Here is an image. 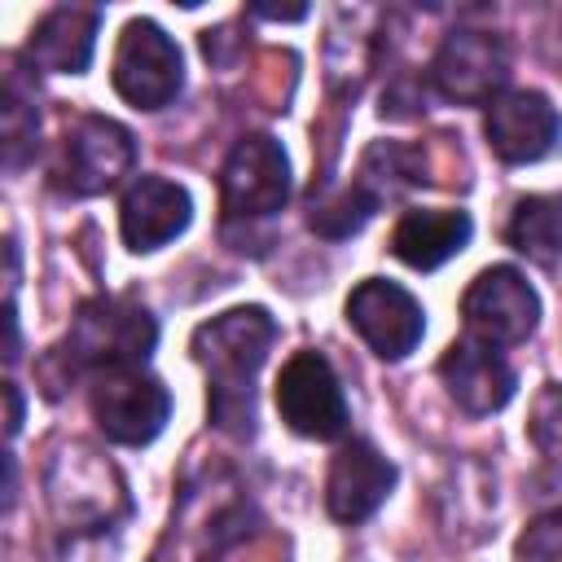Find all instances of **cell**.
<instances>
[{
    "label": "cell",
    "mask_w": 562,
    "mask_h": 562,
    "mask_svg": "<svg viewBox=\"0 0 562 562\" xmlns=\"http://www.w3.org/2000/svg\"><path fill=\"white\" fill-rule=\"evenodd\" d=\"M277 338V321L263 307H228L193 329V356L206 369V408L211 422L233 435H255V378Z\"/></svg>",
    "instance_id": "1"
},
{
    "label": "cell",
    "mask_w": 562,
    "mask_h": 562,
    "mask_svg": "<svg viewBox=\"0 0 562 562\" xmlns=\"http://www.w3.org/2000/svg\"><path fill=\"white\" fill-rule=\"evenodd\" d=\"M514 562H562V509H549L527 522L514 544Z\"/></svg>",
    "instance_id": "22"
},
{
    "label": "cell",
    "mask_w": 562,
    "mask_h": 562,
    "mask_svg": "<svg viewBox=\"0 0 562 562\" xmlns=\"http://www.w3.org/2000/svg\"><path fill=\"white\" fill-rule=\"evenodd\" d=\"M474 224L465 211H448V206H422V211H404L395 233H391V250L400 263L430 272L439 263H448L452 255L465 250Z\"/></svg>",
    "instance_id": "17"
},
{
    "label": "cell",
    "mask_w": 562,
    "mask_h": 562,
    "mask_svg": "<svg viewBox=\"0 0 562 562\" xmlns=\"http://www.w3.org/2000/svg\"><path fill=\"white\" fill-rule=\"evenodd\" d=\"M347 325L382 360H404L422 342V329H426L422 303L404 285L382 281V277H369L347 294Z\"/></svg>",
    "instance_id": "10"
},
{
    "label": "cell",
    "mask_w": 562,
    "mask_h": 562,
    "mask_svg": "<svg viewBox=\"0 0 562 562\" xmlns=\"http://www.w3.org/2000/svg\"><path fill=\"white\" fill-rule=\"evenodd\" d=\"M439 382H443L448 400L470 417L501 413L514 400V369L505 364V356L496 347H487L479 338H461L443 351Z\"/></svg>",
    "instance_id": "13"
},
{
    "label": "cell",
    "mask_w": 562,
    "mask_h": 562,
    "mask_svg": "<svg viewBox=\"0 0 562 562\" xmlns=\"http://www.w3.org/2000/svg\"><path fill=\"white\" fill-rule=\"evenodd\" d=\"M483 132H487V145L505 162H540L558 149L562 119H558V110L544 92L514 88V92H501V97L487 101Z\"/></svg>",
    "instance_id": "11"
},
{
    "label": "cell",
    "mask_w": 562,
    "mask_h": 562,
    "mask_svg": "<svg viewBox=\"0 0 562 562\" xmlns=\"http://www.w3.org/2000/svg\"><path fill=\"white\" fill-rule=\"evenodd\" d=\"M88 400H92V417H97L101 435L114 439V443H127V448H140V443L158 439L167 417H171L167 386L154 373H145L140 364L97 373Z\"/></svg>",
    "instance_id": "4"
},
{
    "label": "cell",
    "mask_w": 562,
    "mask_h": 562,
    "mask_svg": "<svg viewBox=\"0 0 562 562\" xmlns=\"http://www.w3.org/2000/svg\"><path fill=\"white\" fill-rule=\"evenodd\" d=\"M97 26H101V13H97V9L57 4V9H48V13L35 22L31 44H26V57H31L40 70H53V75H79V70H88V61H92Z\"/></svg>",
    "instance_id": "16"
},
{
    "label": "cell",
    "mask_w": 562,
    "mask_h": 562,
    "mask_svg": "<svg viewBox=\"0 0 562 562\" xmlns=\"http://www.w3.org/2000/svg\"><path fill=\"white\" fill-rule=\"evenodd\" d=\"M461 316L479 342L514 347V342L531 338V329L540 321V299L518 268L496 263L470 281V290L461 294Z\"/></svg>",
    "instance_id": "6"
},
{
    "label": "cell",
    "mask_w": 562,
    "mask_h": 562,
    "mask_svg": "<svg viewBox=\"0 0 562 562\" xmlns=\"http://www.w3.org/2000/svg\"><path fill=\"white\" fill-rule=\"evenodd\" d=\"M255 13H259V18H277V22H299V18H307V9H303V4H294V9H272V4H255Z\"/></svg>",
    "instance_id": "23"
},
{
    "label": "cell",
    "mask_w": 562,
    "mask_h": 562,
    "mask_svg": "<svg viewBox=\"0 0 562 562\" xmlns=\"http://www.w3.org/2000/svg\"><path fill=\"white\" fill-rule=\"evenodd\" d=\"M158 342V325L154 316L132 303V299H92L75 312V325L66 334L61 356L70 360V369H127V364H145V356Z\"/></svg>",
    "instance_id": "2"
},
{
    "label": "cell",
    "mask_w": 562,
    "mask_h": 562,
    "mask_svg": "<svg viewBox=\"0 0 562 562\" xmlns=\"http://www.w3.org/2000/svg\"><path fill=\"white\" fill-rule=\"evenodd\" d=\"M48 505L66 527H101L127 509L119 470L83 443H70L48 465Z\"/></svg>",
    "instance_id": "5"
},
{
    "label": "cell",
    "mask_w": 562,
    "mask_h": 562,
    "mask_svg": "<svg viewBox=\"0 0 562 562\" xmlns=\"http://www.w3.org/2000/svg\"><path fill=\"white\" fill-rule=\"evenodd\" d=\"M373 211H378V193L373 189H364L360 180L356 184H347V189H334V193H325L321 202H312V215H307V224H312V233H321V237H351V233H360L369 220H373Z\"/></svg>",
    "instance_id": "19"
},
{
    "label": "cell",
    "mask_w": 562,
    "mask_h": 562,
    "mask_svg": "<svg viewBox=\"0 0 562 562\" xmlns=\"http://www.w3.org/2000/svg\"><path fill=\"white\" fill-rule=\"evenodd\" d=\"M531 443L553 461V465H562V386L558 382H549L540 395H536V404H531Z\"/></svg>",
    "instance_id": "21"
},
{
    "label": "cell",
    "mask_w": 562,
    "mask_h": 562,
    "mask_svg": "<svg viewBox=\"0 0 562 562\" xmlns=\"http://www.w3.org/2000/svg\"><path fill=\"white\" fill-rule=\"evenodd\" d=\"M4 400H9V435H18V426H22V395H18L13 382H4Z\"/></svg>",
    "instance_id": "24"
},
{
    "label": "cell",
    "mask_w": 562,
    "mask_h": 562,
    "mask_svg": "<svg viewBox=\"0 0 562 562\" xmlns=\"http://www.w3.org/2000/svg\"><path fill=\"white\" fill-rule=\"evenodd\" d=\"M505 241L536 263H562V198H522L505 224Z\"/></svg>",
    "instance_id": "18"
},
{
    "label": "cell",
    "mask_w": 562,
    "mask_h": 562,
    "mask_svg": "<svg viewBox=\"0 0 562 562\" xmlns=\"http://www.w3.org/2000/svg\"><path fill=\"white\" fill-rule=\"evenodd\" d=\"M505 75H509V53L492 31H452L430 61L435 88L461 105L492 101Z\"/></svg>",
    "instance_id": "12"
},
{
    "label": "cell",
    "mask_w": 562,
    "mask_h": 562,
    "mask_svg": "<svg viewBox=\"0 0 562 562\" xmlns=\"http://www.w3.org/2000/svg\"><path fill=\"white\" fill-rule=\"evenodd\" d=\"M189 220H193L189 189L176 180H162V176H140L119 202V228H123L127 250H136V255L167 246L171 237H180L189 228Z\"/></svg>",
    "instance_id": "14"
},
{
    "label": "cell",
    "mask_w": 562,
    "mask_h": 562,
    "mask_svg": "<svg viewBox=\"0 0 562 562\" xmlns=\"http://www.w3.org/2000/svg\"><path fill=\"white\" fill-rule=\"evenodd\" d=\"M277 413L303 439H338L347 430L342 386L321 351H294L277 378Z\"/></svg>",
    "instance_id": "7"
},
{
    "label": "cell",
    "mask_w": 562,
    "mask_h": 562,
    "mask_svg": "<svg viewBox=\"0 0 562 562\" xmlns=\"http://www.w3.org/2000/svg\"><path fill=\"white\" fill-rule=\"evenodd\" d=\"M395 487V465L364 439H351L338 448L329 479H325V505L338 522H364Z\"/></svg>",
    "instance_id": "15"
},
{
    "label": "cell",
    "mask_w": 562,
    "mask_h": 562,
    "mask_svg": "<svg viewBox=\"0 0 562 562\" xmlns=\"http://www.w3.org/2000/svg\"><path fill=\"white\" fill-rule=\"evenodd\" d=\"M35 132H40L35 101L22 92L18 70H9L4 79V162L9 167H22L35 154Z\"/></svg>",
    "instance_id": "20"
},
{
    "label": "cell",
    "mask_w": 562,
    "mask_h": 562,
    "mask_svg": "<svg viewBox=\"0 0 562 562\" xmlns=\"http://www.w3.org/2000/svg\"><path fill=\"white\" fill-rule=\"evenodd\" d=\"M180 83H184V61L176 40L158 22L132 18L114 48V92L136 110H162L176 101Z\"/></svg>",
    "instance_id": "3"
},
{
    "label": "cell",
    "mask_w": 562,
    "mask_h": 562,
    "mask_svg": "<svg viewBox=\"0 0 562 562\" xmlns=\"http://www.w3.org/2000/svg\"><path fill=\"white\" fill-rule=\"evenodd\" d=\"M220 198L228 220L272 215L290 198V158L272 136H241L220 167Z\"/></svg>",
    "instance_id": "8"
},
{
    "label": "cell",
    "mask_w": 562,
    "mask_h": 562,
    "mask_svg": "<svg viewBox=\"0 0 562 562\" xmlns=\"http://www.w3.org/2000/svg\"><path fill=\"white\" fill-rule=\"evenodd\" d=\"M136 162V140L123 123L105 119V114H83L61 145V162H57V180L61 189L92 198L114 189Z\"/></svg>",
    "instance_id": "9"
}]
</instances>
